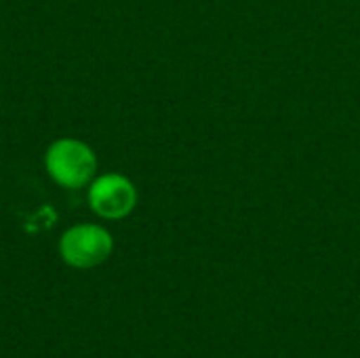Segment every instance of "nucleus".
<instances>
[{"instance_id":"nucleus-1","label":"nucleus","mask_w":360,"mask_h":358,"mask_svg":"<svg viewBox=\"0 0 360 358\" xmlns=\"http://www.w3.org/2000/svg\"><path fill=\"white\" fill-rule=\"evenodd\" d=\"M46 175L65 190L86 188L99 171L95 150L76 137H59L44 152Z\"/></svg>"},{"instance_id":"nucleus-2","label":"nucleus","mask_w":360,"mask_h":358,"mask_svg":"<svg viewBox=\"0 0 360 358\" xmlns=\"http://www.w3.org/2000/svg\"><path fill=\"white\" fill-rule=\"evenodd\" d=\"M59 257L74 270H91L110 260L114 236L101 224H76L59 236Z\"/></svg>"},{"instance_id":"nucleus-3","label":"nucleus","mask_w":360,"mask_h":358,"mask_svg":"<svg viewBox=\"0 0 360 358\" xmlns=\"http://www.w3.org/2000/svg\"><path fill=\"white\" fill-rule=\"evenodd\" d=\"M137 188L122 173H97V177L86 186L89 209L108 222H118L129 217L137 207Z\"/></svg>"}]
</instances>
